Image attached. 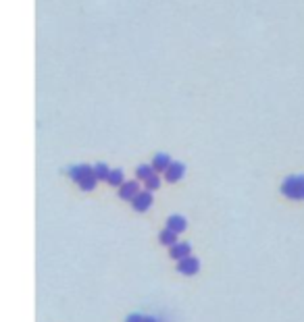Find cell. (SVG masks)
<instances>
[{"mask_svg": "<svg viewBox=\"0 0 304 322\" xmlns=\"http://www.w3.org/2000/svg\"><path fill=\"white\" fill-rule=\"evenodd\" d=\"M281 191L290 199H304V175H292L283 181Z\"/></svg>", "mask_w": 304, "mask_h": 322, "instance_id": "cell-1", "label": "cell"}, {"mask_svg": "<svg viewBox=\"0 0 304 322\" xmlns=\"http://www.w3.org/2000/svg\"><path fill=\"white\" fill-rule=\"evenodd\" d=\"M94 175V167H88V164H77V167H71L69 169V177L77 183H82L83 179H88Z\"/></svg>", "mask_w": 304, "mask_h": 322, "instance_id": "cell-2", "label": "cell"}, {"mask_svg": "<svg viewBox=\"0 0 304 322\" xmlns=\"http://www.w3.org/2000/svg\"><path fill=\"white\" fill-rule=\"evenodd\" d=\"M186 173V167L181 162H171V167L165 171V179L169 181V183H175V181H179L181 177H184Z\"/></svg>", "mask_w": 304, "mask_h": 322, "instance_id": "cell-3", "label": "cell"}, {"mask_svg": "<svg viewBox=\"0 0 304 322\" xmlns=\"http://www.w3.org/2000/svg\"><path fill=\"white\" fill-rule=\"evenodd\" d=\"M134 208L138 212H144V210H148V208L152 206V194L150 191H142V194H138L136 199H134Z\"/></svg>", "mask_w": 304, "mask_h": 322, "instance_id": "cell-4", "label": "cell"}, {"mask_svg": "<svg viewBox=\"0 0 304 322\" xmlns=\"http://www.w3.org/2000/svg\"><path fill=\"white\" fill-rule=\"evenodd\" d=\"M138 189H140V185H138V181H127V183L121 185V189H119V196L123 198V199H132V202H134L136 196L140 194V191H138Z\"/></svg>", "mask_w": 304, "mask_h": 322, "instance_id": "cell-5", "label": "cell"}, {"mask_svg": "<svg viewBox=\"0 0 304 322\" xmlns=\"http://www.w3.org/2000/svg\"><path fill=\"white\" fill-rule=\"evenodd\" d=\"M198 268H200V262L192 256H188L186 260H181L179 262V272H184V274H196Z\"/></svg>", "mask_w": 304, "mask_h": 322, "instance_id": "cell-6", "label": "cell"}, {"mask_svg": "<svg viewBox=\"0 0 304 322\" xmlns=\"http://www.w3.org/2000/svg\"><path fill=\"white\" fill-rule=\"evenodd\" d=\"M190 243H175V246L171 248V258H175V260H186L188 256H190Z\"/></svg>", "mask_w": 304, "mask_h": 322, "instance_id": "cell-7", "label": "cell"}, {"mask_svg": "<svg viewBox=\"0 0 304 322\" xmlns=\"http://www.w3.org/2000/svg\"><path fill=\"white\" fill-rule=\"evenodd\" d=\"M186 227H188V223H186V219L184 216H169V221H167V229H171L173 233H181V231H186Z\"/></svg>", "mask_w": 304, "mask_h": 322, "instance_id": "cell-8", "label": "cell"}, {"mask_svg": "<svg viewBox=\"0 0 304 322\" xmlns=\"http://www.w3.org/2000/svg\"><path fill=\"white\" fill-rule=\"evenodd\" d=\"M152 167L154 171H159V173H165L169 167H171V158L167 154H156L154 156V160H152Z\"/></svg>", "mask_w": 304, "mask_h": 322, "instance_id": "cell-9", "label": "cell"}, {"mask_svg": "<svg viewBox=\"0 0 304 322\" xmlns=\"http://www.w3.org/2000/svg\"><path fill=\"white\" fill-rule=\"evenodd\" d=\"M161 243H163V246H175V243H177V233H173L171 229H165L163 233H161Z\"/></svg>", "mask_w": 304, "mask_h": 322, "instance_id": "cell-10", "label": "cell"}, {"mask_svg": "<svg viewBox=\"0 0 304 322\" xmlns=\"http://www.w3.org/2000/svg\"><path fill=\"white\" fill-rule=\"evenodd\" d=\"M94 175H96L98 181H109V175H111V169L107 167V164L98 162L96 167H94Z\"/></svg>", "mask_w": 304, "mask_h": 322, "instance_id": "cell-11", "label": "cell"}, {"mask_svg": "<svg viewBox=\"0 0 304 322\" xmlns=\"http://www.w3.org/2000/svg\"><path fill=\"white\" fill-rule=\"evenodd\" d=\"M152 175H156V173H154V167H152V164H140V167H138V177H140L142 181H146V179H150Z\"/></svg>", "mask_w": 304, "mask_h": 322, "instance_id": "cell-12", "label": "cell"}, {"mask_svg": "<svg viewBox=\"0 0 304 322\" xmlns=\"http://www.w3.org/2000/svg\"><path fill=\"white\" fill-rule=\"evenodd\" d=\"M109 183L112 187H121L123 185V171H111V175H109Z\"/></svg>", "mask_w": 304, "mask_h": 322, "instance_id": "cell-13", "label": "cell"}, {"mask_svg": "<svg viewBox=\"0 0 304 322\" xmlns=\"http://www.w3.org/2000/svg\"><path fill=\"white\" fill-rule=\"evenodd\" d=\"M96 175H92V177H88V179H83L82 181V183H80V187L82 189H85V191H90V189H94V187H96Z\"/></svg>", "mask_w": 304, "mask_h": 322, "instance_id": "cell-14", "label": "cell"}, {"mask_svg": "<svg viewBox=\"0 0 304 322\" xmlns=\"http://www.w3.org/2000/svg\"><path fill=\"white\" fill-rule=\"evenodd\" d=\"M159 185H161V179L156 177V175H152L150 179H146V189H159Z\"/></svg>", "mask_w": 304, "mask_h": 322, "instance_id": "cell-15", "label": "cell"}, {"mask_svg": "<svg viewBox=\"0 0 304 322\" xmlns=\"http://www.w3.org/2000/svg\"><path fill=\"white\" fill-rule=\"evenodd\" d=\"M127 322H144V316H140V314H132L127 318Z\"/></svg>", "mask_w": 304, "mask_h": 322, "instance_id": "cell-16", "label": "cell"}, {"mask_svg": "<svg viewBox=\"0 0 304 322\" xmlns=\"http://www.w3.org/2000/svg\"><path fill=\"white\" fill-rule=\"evenodd\" d=\"M144 322H156L154 318H144Z\"/></svg>", "mask_w": 304, "mask_h": 322, "instance_id": "cell-17", "label": "cell"}]
</instances>
